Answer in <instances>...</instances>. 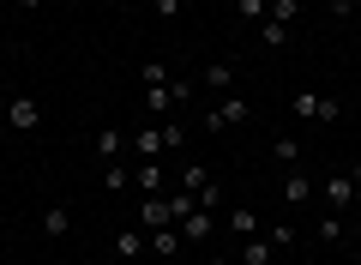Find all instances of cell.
<instances>
[{"instance_id": "6da1fadb", "label": "cell", "mask_w": 361, "mask_h": 265, "mask_svg": "<svg viewBox=\"0 0 361 265\" xmlns=\"http://www.w3.org/2000/svg\"><path fill=\"white\" fill-rule=\"evenodd\" d=\"M289 109H295V121H337L343 102H337V97H319V90H295Z\"/></svg>"}, {"instance_id": "7a4b0ae2", "label": "cell", "mask_w": 361, "mask_h": 265, "mask_svg": "<svg viewBox=\"0 0 361 265\" xmlns=\"http://www.w3.org/2000/svg\"><path fill=\"white\" fill-rule=\"evenodd\" d=\"M247 121H253V102H247V97H223L217 109L205 114L211 133H229V126H247Z\"/></svg>"}, {"instance_id": "3957f363", "label": "cell", "mask_w": 361, "mask_h": 265, "mask_svg": "<svg viewBox=\"0 0 361 265\" xmlns=\"http://www.w3.org/2000/svg\"><path fill=\"white\" fill-rule=\"evenodd\" d=\"M187 97H193V85H175V78H169V85H145V102H151V114H175Z\"/></svg>"}, {"instance_id": "277c9868", "label": "cell", "mask_w": 361, "mask_h": 265, "mask_svg": "<svg viewBox=\"0 0 361 265\" xmlns=\"http://www.w3.org/2000/svg\"><path fill=\"white\" fill-rule=\"evenodd\" d=\"M133 187H139V193H163V187H169L163 157H145V163H133Z\"/></svg>"}, {"instance_id": "5b68a950", "label": "cell", "mask_w": 361, "mask_h": 265, "mask_svg": "<svg viewBox=\"0 0 361 265\" xmlns=\"http://www.w3.org/2000/svg\"><path fill=\"white\" fill-rule=\"evenodd\" d=\"M325 205L343 217L349 205H355V181H349V175H325Z\"/></svg>"}, {"instance_id": "8992f818", "label": "cell", "mask_w": 361, "mask_h": 265, "mask_svg": "<svg viewBox=\"0 0 361 265\" xmlns=\"http://www.w3.org/2000/svg\"><path fill=\"white\" fill-rule=\"evenodd\" d=\"M211 235H217V211H205V205H199V211L180 223V241H211Z\"/></svg>"}, {"instance_id": "52a82bcc", "label": "cell", "mask_w": 361, "mask_h": 265, "mask_svg": "<svg viewBox=\"0 0 361 265\" xmlns=\"http://www.w3.org/2000/svg\"><path fill=\"white\" fill-rule=\"evenodd\" d=\"M6 121H13L18 133H30V126L42 121V109H37V97H13V102H6Z\"/></svg>"}, {"instance_id": "ba28073f", "label": "cell", "mask_w": 361, "mask_h": 265, "mask_svg": "<svg viewBox=\"0 0 361 265\" xmlns=\"http://www.w3.org/2000/svg\"><path fill=\"white\" fill-rule=\"evenodd\" d=\"M163 223H175V217H169V199H163V193H145V205H139V229H163Z\"/></svg>"}, {"instance_id": "9c48e42d", "label": "cell", "mask_w": 361, "mask_h": 265, "mask_svg": "<svg viewBox=\"0 0 361 265\" xmlns=\"http://www.w3.org/2000/svg\"><path fill=\"white\" fill-rule=\"evenodd\" d=\"M283 199L289 205H307L313 199V175H307V169H283Z\"/></svg>"}, {"instance_id": "30bf717a", "label": "cell", "mask_w": 361, "mask_h": 265, "mask_svg": "<svg viewBox=\"0 0 361 265\" xmlns=\"http://www.w3.org/2000/svg\"><path fill=\"white\" fill-rule=\"evenodd\" d=\"M115 253H121V259H145V253H151V235H145V229H121Z\"/></svg>"}, {"instance_id": "8fae6325", "label": "cell", "mask_w": 361, "mask_h": 265, "mask_svg": "<svg viewBox=\"0 0 361 265\" xmlns=\"http://www.w3.org/2000/svg\"><path fill=\"white\" fill-rule=\"evenodd\" d=\"M97 157H103V163L127 157V133H121V126H103V133H97Z\"/></svg>"}, {"instance_id": "7c38bea8", "label": "cell", "mask_w": 361, "mask_h": 265, "mask_svg": "<svg viewBox=\"0 0 361 265\" xmlns=\"http://www.w3.org/2000/svg\"><path fill=\"white\" fill-rule=\"evenodd\" d=\"M42 235H54V241H61V235H73V211H66L61 199H54L49 211H42Z\"/></svg>"}, {"instance_id": "4fadbf2b", "label": "cell", "mask_w": 361, "mask_h": 265, "mask_svg": "<svg viewBox=\"0 0 361 265\" xmlns=\"http://www.w3.org/2000/svg\"><path fill=\"white\" fill-rule=\"evenodd\" d=\"M175 253H180V229H151V259H175Z\"/></svg>"}, {"instance_id": "5bb4252c", "label": "cell", "mask_w": 361, "mask_h": 265, "mask_svg": "<svg viewBox=\"0 0 361 265\" xmlns=\"http://www.w3.org/2000/svg\"><path fill=\"white\" fill-rule=\"evenodd\" d=\"M103 187H109V193H127V187H133V163H127V157L103 163Z\"/></svg>"}, {"instance_id": "9a60e30c", "label": "cell", "mask_w": 361, "mask_h": 265, "mask_svg": "<svg viewBox=\"0 0 361 265\" xmlns=\"http://www.w3.org/2000/svg\"><path fill=\"white\" fill-rule=\"evenodd\" d=\"M271 235H247V247H241V265H271Z\"/></svg>"}, {"instance_id": "2e32d148", "label": "cell", "mask_w": 361, "mask_h": 265, "mask_svg": "<svg viewBox=\"0 0 361 265\" xmlns=\"http://www.w3.org/2000/svg\"><path fill=\"white\" fill-rule=\"evenodd\" d=\"M193 211H199V193H187V187H175V193H169V217H175V223H187Z\"/></svg>"}, {"instance_id": "e0dca14e", "label": "cell", "mask_w": 361, "mask_h": 265, "mask_svg": "<svg viewBox=\"0 0 361 265\" xmlns=\"http://www.w3.org/2000/svg\"><path fill=\"white\" fill-rule=\"evenodd\" d=\"M229 235H259V211L253 205H235L229 211Z\"/></svg>"}, {"instance_id": "ac0fdd59", "label": "cell", "mask_w": 361, "mask_h": 265, "mask_svg": "<svg viewBox=\"0 0 361 265\" xmlns=\"http://www.w3.org/2000/svg\"><path fill=\"white\" fill-rule=\"evenodd\" d=\"M259 42H265V49H289V25L265 18V25H259Z\"/></svg>"}, {"instance_id": "d6986e66", "label": "cell", "mask_w": 361, "mask_h": 265, "mask_svg": "<svg viewBox=\"0 0 361 265\" xmlns=\"http://www.w3.org/2000/svg\"><path fill=\"white\" fill-rule=\"evenodd\" d=\"M175 187H187V193L211 187V169H205V163H187V169H180V181H175Z\"/></svg>"}, {"instance_id": "ffe728a7", "label": "cell", "mask_w": 361, "mask_h": 265, "mask_svg": "<svg viewBox=\"0 0 361 265\" xmlns=\"http://www.w3.org/2000/svg\"><path fill=\"white\" fill-rule=\"evenodd\" d=\"M199 78H205V85H217V90H229V85H235V66H223V61H205V73H199Z\"/></svg>"}, {"instance_id": "44dd1931", "label": "cell", "mask_w": 361, "mask_h": 265, "mask_svg": "<svg viewBox=\"0 0 361 265\" xmlns=\"http://www.w3.org/2000/svg\"><path fill=\"white\" fill-rule=\"evenodd\" d=\"M235 6H241V18H247V25H265V18H271V0H235Z\"/></svg>"}, {"instance_id": "7402d4cb", "label": "cell", "mask_w": 361, "mask_h": 265, "mask_svg": "<svg viewBox=\"0 0 361 265\" xmlns=\"http://www.w3.org/2000/svg\"><path fill=\"white\" fill-rule=\"evenodd\" d=\"M277 163H283V169H301V139H289V133H283V139H277Z\"/></svg>"}, {"instance_id": "603a6c76", "label": "cell", "mask_w": 361, "mask_h": 265, "mask_svg": "<svg viewBox=\"0 0 361 265\" xmlns=\"http://www.w3.org/2000/svg\"><path fill=\"white\" fill-rule=\"evenodd\" d=\"M271 18L295 30V18H301V0H271Z\"/></svg>"}, {"instance_id": "cb8c5ba5", "label": "cell", "mask_w": 361, "mask_h": 265, "mask_svg": "<svg viewBox=\"0 0 361 265\" xmlns=\"http://www.w3.org/2000/svg\"><path fill=\"white\" fill-rule=\"evenodd\" d=\"M319 241H325V247H337V241H343V217H337V211H325V223H319Z\"/></svg>"}, {"instance_id": "d4e9b609", "label": "cell", "mask_w": 361, "mask_h": 265, "mask_svg": "<svg viewBox=\"0 0 361 265\" xmlns=\"http://www.w3.org/2000/svg\"><path fill=\"white\" fill-rule=\"evenodd\" d=\"M139 78H145V85H169V66H163V61H145Z\"/></svg>"}, {"instance_id": "484cf974", "label": "cell", "mask_w": 361, "mask_h": 265, "mask_svg": "<svg viewBox=\"0 0 361 265\" xmlns=\"http://www.w3.org/2000/svg\"><path fill=\"white\" fill-rule=\"evenodd\" d=\"M157 18H180V0H157Z\"/></svg>"}, {"instance_id": "4316f807", "label": "cell", "mask_w": 361, "mask_h": 265, "mask_svg": "<svg viewBox=\"0 0 361 265\" xmlns=\"http://www.w3.org/2000/svg\"><path fill=\"white\" fill-rule=\"evenodd\" d=\"M349 181H355V193H361V157H355V169H349Z\"/></svg>"}, {"instance_id": "83f0119b", "label": "cell", "mask_w": 361, "mask_h": 265, "mask_svg": "<svg viewBox=\"0 0 361 265\" xmlns=\"http://www.w3.org/2000/svg\"><path fill=\"white\" fill-rule=\"evenodd\" d=\"M18 6H25V13H37V6H42V0H18Z\"/></svg>"}, {"instance_id": "f1b7e54d", "label": "cell", "mask_w": 361, "mask_h": 265, "mask_svg": "<svg viewBox=\"0 0 361 265\" xmlns=\"http://www.w3.org/2000/svg\"><path fill=\"white\" fill-rule=\"evenodd\" d=\"M205 265H229V259H223V253H211V259H205Z\"/></svg>"}, {"instance_id": "f546056e", "label": "cell", "mask_w": 361, "mask_h": 265, "mask_svg": "<svg viewBox=\"0 0 361 265\" xmlns=\"http://www.w3.org/2000/svg\"><path fill=\"white\" fill-rule=\"evenodd\" d=\"M139 265H163V259H151V253H145V259H139Z\"/></svg>"}, {"instance_id": "4dcf8cb0", "label": "cell", "mask_w": 361, "mask_h": 265, "mask_svg": "<svg viewBox=\"0 0 361 265\" xmlns=\"http://www.w3.org/2000/svg\"><path fill=\"white\" fill-rule=\"evenodd\" d=\"M355 13H361V0H355Z\"/></svg>"}]
</instances>
